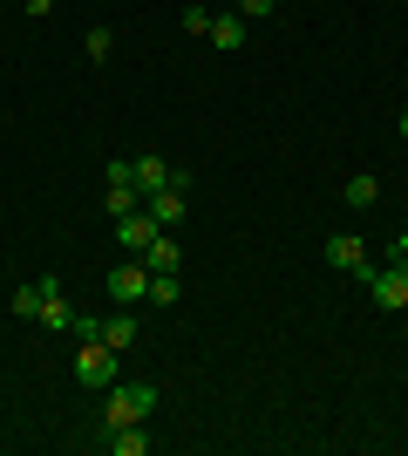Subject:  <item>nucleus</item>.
I'll list each match as a JSON object with an SVG mask.
<instances>
[{
	"instance_id": "f257e3e1",
	"label": "nucleus",
	"mask_w": 408,
	"mask_h": 456,
	"mask_svg": "<svg viewBox=\"0 0 408 456\" xmlns=\"http://www.w3.org/2000/svg\"><path fill=\"white\" fill-rule=\"evenodd\" d=\"M164 388L156 381H116V388H102V429H123V422H150Z\"/></svg>"
},
{
	"instance_id": "f03ea898",
	"label": "nucleus",
	"mask_w": 408,
	"mask_h": 456,
	"mask_svg": "<svg viewBox=\"0 0 408 456\" xmlns=\"http://www.w3.org/2000/svg\"><path fill=\"white\" fill-rule=\"evenodd\" d=\"M76 381H89V388H116V381H123V354L109 341H82L76 347Z\"/></svg>"
},
{
	"instance_id": "7ed1b4c3",
	"label": "nucleus",
	"mask_w": 408,
	"mask_h": 456,
	"mask_svg": "<svg viewBox=\"0 0 408 456\" xmlns=\"http://www.w3.org/2000/svg\"><path fill=\"white\" fill-rule=\"evenodd\" d=\"M41 327H48V334H76V306H68V293H61V280L55 273H41V314H35Z\"/></svg>"
},
{
	"instance_id": "20e7f679",
	"label": "nucleus",
	"mask_w": 408,
	"mask_h": 456,
	"mask_svg": "<svg viewBox=\"0 0 408 456\" xmlns=\"http://www.w3.org/2000/svg\"><path fill=\"white\" fill-rule=\"evenodd\" d=\"M109 300H116V306H136V300H150V266H143L136 252L123 259L116 273H109Z\"/></svg>"
},
{
	"instance_id": "39448f33",
	"label": "nucleus",
	"mask_w": 408,
	"mask_h": 456,
	"mask_svg": "<svg viewBox=\"0 0 408 456\" xmlns=\"http://www.w3.org/2000/svg\"><path fill=\"white\" fill-rule=\"evenodd\" d=\"M156 218H150V205H136L130 218H116V239H123V252H136V259H143V252H150V239H156Z\"/></svg>"
},
{
	"instance_id": "423d86ee",
	"label": "nucleus",
	"mask_w": 408,
	"mask_h": 456,
	"mask_svg": "<svg viewBox=\"0 0 408 456\" xmlns=\"http://www.w3.org/2000/svg\"><path fill=\"white\" fill-rule=\"evenodd\" d=\"M327 266L354 273V280H368V246H361L354 232H333V239H327Z\"/></svg>"
},
{
	"instance_id": "0eeeda50",
	"label": "nucleus",
	"mask_w": 408,
	"mask_h": 456,
	"mask_svg": "<svg viewBox=\"0 0 408 456\" xmlns=\"http://www.w3.org/2000/svg\"><path fill=\"white\" fill-rule=\"evenodd\" d=\"M368 300L374 306H381V314H402V306H408V280H402V273H368Z\"/></svg>"
},
{
	"instance_id": "6e6552de",
	"label": "nucleus",
	"mask_w": 408,
	"mask_h": 456,
	"mask_svg": "<svg viewBox=\"0 0 408 456\" xmlns=\"http://www.w3.org/2000/svg\"><path fill=\"white\" fill-rule=\"evenodd\" d=\"M143 205H150V218H156V225H164V232H177V225H184V205H191V191H156V198H143Z\"/></svg>"
},
{
	"instance_id": "1a4fd4ad",
	"label": "nucleus",
	"mask_w": 408,
	"mask_h": 456,
	"mask_svg": "<svg viewBox=\"0 0 408 456\" xmlns=\"http://www.w3.org/2000/svg\"><path fill=\"white\" fill-rule=\"evenodd\" d=\"M143 266H150V273H177V266H184V246H177V232H156L150 252H143Z\"/></svg>"
},
{
	"instance_id": "9d476101",
	"label": "nucleus",
	"mask_w": 408,
	"mask_h": 456,
	"mask_svg": "<svg viewBox=\"0 0 408 456\" xmlns=\"http://www.w3.org/2000/svg\"><path fill=\"white\" fill-rule=\"evenodd\" d=\"M212 48H225V55H238V48H245V14H212Z\"/></svg>"
},
{
	"instance_id": "9b49d317",
	"label": "nucleus",
	"mask_w": 408,
	"mask_h": 456,
	"mask_svg": "<svg viewBox=\"0 0 408 456\" xmlns=\"http://www.w3.org/2000/svg\"><path fill=\"white\" fill-rule=\"evenodd\" d=\"M96 341H109V347H116V354H123V347L136 341V314H130V306H116L109 321H96Z\"/></svg>"
},
{
	"instance_id": "f8f14e48",
	"label": "nucleus",
	"mask_w": 408,
	"mask_h": 456,
	"mask_svg": "<svg viewBox=\"0 0 408 456\" xmlns=\"http://www.w3.org/2000/svg\"><path fill=\"white\" fill-rule=\"evenodd\" d=\"M102 436H109L116 456H143L150 450V422H123V429H102Z\"/></svg>"
},
{
	"instance_id": "ddd939ff",
	"label": "nucleus",
	"mask_w": 408,
	"mask_h": 456,
	"mask_svg": "<svg viewBox=\"0 0 408 456\" xmlns=\"http://www.w3.org/2000/svg\"><path fill=\"white\" fill-rule=\"evenodd\" d=\"M184 300V280L177 273H150V306H177Z\"/></svg>"
},
{
	"instance_id": "4468645a",
	"label": "nucleus",
	"mask_w": 408,
	"mask_h": 456,
	"mask_svg": "<svg viewBox=\"0 0 408 456\" xmlns=\"http://www.w3.org/2000/svg\"><path fill=\"white\" fill-rule=\"evenodd\" d=\"M109 48H116V28H89V35H82V55L96 61V69L109 61Z\"/></svg>"
},
{
	"instance_id": "2eb2a0df",
	"label": "nucleus",
	"mask_w": 408,
	"mask_h": 456,
	"mask_svg": "<svg viewBox=\"0 0 408 456\" xmlns=\"http://www.w3.org/2000/svg\"><path fill=\"white\" fill-rule=\"evenodd\" d=\"M374 198H381V177H348V205L354 211H368Z\"/></svg>"
},
{
	"instance_id": "dca6fc26",
	"label": "nucleus",
	"mask_w": 408,
	"mask_h": 456,
	"mask_svg": "<svg viewBox=\"0 0 408 456\" xmlns=\"http://www.w3.org/2000/svg\"><path fill=\"white\" fill-rule=\"evenodd\" d=\"M14 314H20V321H35V314H41V280H35V286H20V293H14Z\"/></svg>"
},
{
	"instance_id": "f3484780",
	"label": "nucleus",
	"mask_w": 408,
	"mask_h": 456,
	"mask_svg": "<svg viewBox=\"0 0 408 456\" xmlns=\"http://www.w3.org/2000/svg\"><path fill=\"white\" fill-rule=\"evenodd\" d=\"M184 28H191V35H212V7H184Z\"/></svg>"
},
{
	"instance_id": "a211bd4d",
	"label": "nucleus",
	"mask_w": 408,
	"mask_h": 456,
	"mask_svg": "<svg viewBox=\"0 0 408 456\" xmlns=\"http://www.w3.org/2000/svg\"><path fill=\"white\" fill-rule=\"evenodd\" d=\"M272 7H279V0H238V14H245V20H266Z\"/></svg>"
},
{
	"instance_id": "6ab92c4d",
	"label": "nucleus",
	"mask_w": 408,
	"mask_h": 456,
	"mask_svg": "<svg viewBox=\"0 0 408 456\" xmlns=\"http://www.w3.org/2000/svg\"><path fill=\"white\" fill-rule=\"evenodd\" d=\"M395 259H408V225H402V232H395Z\"/></svg>"
},
{
	"instance_id": "aec40b11",
	"label": "nucleus",
	"mask_w": 408,
	"mask_h": 456,
	"mask_svg": "<svg viewBox=\"0 0 408 456\" xmlns=\"http://www.w3.org/2000/svg\"><path fill=\"white\" fill-rule=\"evenodd\" d=\"M402 143H408V110H402Z\"/></svg>"
}]
</instances>
